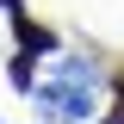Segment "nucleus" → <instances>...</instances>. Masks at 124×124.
Segmentation results:
<instances>
[{
	"instance_id": "nucleus-4",
	"label": "nucleus",
	"mask_w": 124,
	"mask_h": 124,
	"mask_svg": "<svg viewBox=\"0 0 124 124\" xmlns=\"http://www.w3.org/2000/svg\"><path fill=\"white\" fill-rule=\"evenodd\" d=\"M0 13H25V6H19V0H0Z\"/></svg>"
},
{
	"instance_id": "nucleus-2",
	"label": "nucleus",
	"mask_w": 124,
	"mask_h": 124,
	"mask_svg": "<svg viewBox=\"0 0 124 124\" xmlns=\"http://www.w3.org/2000/svg\"><path fill=\"white\" fill-rule=\"evenodd\" d=\"M6 19H13V37H19V50H25V56H56V31L31 25L25 13H6Z\"/></svg>"
},
{
	"instance_id": "nucleus-1",
	"label": "nucleus",
	"mask_w": 124,
	"mask_h": 124,
	"mask_svg": "<svg viewBox=\"0 0 124 124\" xmlns=\"http://www.w3.org/2000/svg\"><path fill=\"white\" fill-rule=\"evenodd\" d=\"M87 87L93 81H68V75H56V81H44V87L31 93V99H37V106H44V118H56V124H81L87 118Z\"/></svg>"
},
{
	"instance_id": "nucleus-3",
	"label": "nucleus",
	"mask_w": 124,
	"mask_h": 124,
	"mask_svg": "<svg viewBox=\"0 0 124 124\" xmlns=\"http://www.w3.org/2000/svg\"><path fill=\"white\" fill-rule=\"evenodd\" d=\"M6 81H13L19 93H37V68H31V56H25V50H19V56L6 62Z\"/></svg>"
},
{
	"instance_id": "nucleus-5",
	"label": "nucleus",
	"mask_w": 124,
	"mask_h": 124,
	"mask_svg": "<svg viewBox=\"0 0 124 124\" xmlns=\"http://www.w3.org/2000/svg\"><path fill=\"white\" fill-rule=\"evenodd\" d=\"M106 124H124V106H118V112H112V118H106Z\"/></svg>"
},
{
	"instance_id": "nucleus-6",
	"label": "nucleus",
	"mask_w": 124,
	"mask_h": 124,
	"mask_svg": "<svg viewBox=\"0 0 124 124\" xmlns=\"http://www.w3.org/2000/svg\"><path fill=\"white\" fill-rule=\"evenodd\" d=\"M118 99H124V75H118Z\"/></svg>"
}]
</instances>
